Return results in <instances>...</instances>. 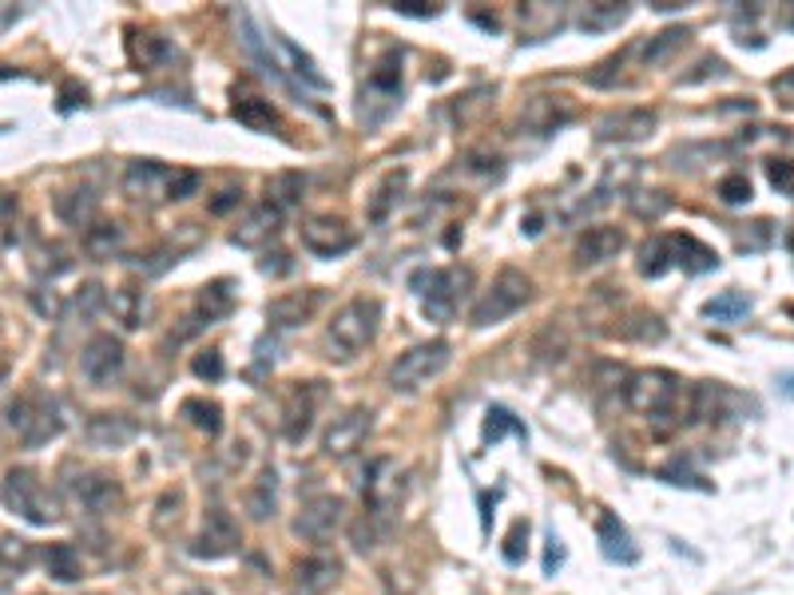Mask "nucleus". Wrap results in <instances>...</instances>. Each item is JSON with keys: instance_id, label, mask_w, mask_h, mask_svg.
Segmentation results:
<instances>
[{"instance_id": "1", "label": "nucleus", "mask_w": 794, "mask_h": 595, "mask_svg": "<svg viewBox=\"0 0 794 595\" xmlns=\"http://www.w3.org/2000/svg\"><path fill=\"white\" fill-rule=\"evenodd\" d=\"M381 330V302L378 298H350L326 326V350L338 362H350L366 350Z\"/></svg>"}, {"instance_id": "2", "label": "nucleus", "mask_w": 794, "mask_h": 595, "mask_svg": "<svg viewBox=\"0 0 794 595\" xmlns=\"http://www.w3.org/2000/svg\"><path fill=\"white\" fill-rule=\"evenodd\" d=\"M680 393H683V381L676 378L671 369H635L632 378H628V385H623V401H628V409L644 413L647 421L671 417Z\"/></svg>"}, {"instance_id": "3", "label": "nucleus", "mask_w": 794, "mask_h": 595, "mask_svg": "<svg viewBox=\"0 0 794 595\" xmlns=\"http://www.w3.org/2000/svg\"><path fill=\"white\" fill-rule=\"evenodd\" d=\"M450 342L445 338H433V342H421V345H409L390 369V390L393 393H417L426 390L429 381L441 378L445 366H450Z\"/></svg>"}, {"instance_id": "4", "label": "nucleus", "mask_w": 794, "mask_h": 595, "mask_svg": "<svg viewBox=\"0 0 794 595\" xmlns=\"http://www.w3.org/2000/svg\"><path fill=\"white\" fill-rule=\"evenodd\" d=\"M532 298V282L520 270H501V275L493 278V287L484 290L481 298H477V306H472L469 321L477 326V330H489V326H501L505 318H513L525 302Z\"/></svg>"}, {"instance_id": "5", "label": "nucleus", "mask_w": 794, "mask_h": 595, "mask_svg": "<svg viewBox=\"0 0 794 595\" xmlns=\"http://www.w3.org/2000/svg\"><path fill=\"white\" fill-rule=\"evenodd\" d=\"M4 508L36 528H48L60 520L56 501H52V493L40 484V477L33 469H9V477H4Z\"/></svg>"}, {"instance_id": "6", "label": "nucleus", "mask_w": 794, "mask_h": 595, "mask_svg": "<svg viewBox=\"0 0 794 595\" xmlns=\"http://www.w3.org/2000/svg\"><path fill=\"white\" fill-rule=\"evenodd\" d=\"M9 429L21 436L28 448H40V445H48L52 436H60L64 421H60V413L52 401L16 397V401H9Z\"/></svg>"}, {"instance_id": "7", "label": "nucleus", "mask_w": 794, "mask_h": 595, "mask_svg": "<svg viewBox=\"0 0 794 595\" xmlns=\"http://www.w3.org/2000/svg\"><path fill=\"white\" fill-rule=\"evenodd\" d=\"M461 282H469L465 270H417V275L409 278V287H414V294L421 298V309H426L429 321H453Z\"/></svg>"}, {"instance_id": "8", "label": "nucleus", "mask_w": 794, "mask_h": 595, "mask_svg": "<svg viewBox=\"0 0 794 595\" xmlns=\"http://www.w3.org/2000/svg\"><path fill=\"white\" fill-rule=\"evenodd\" d=\"M124 362H127L124 342L112 338V333H96V338H88V345L80 350V374L88 385H96V390H108L112 381H119Z\"/></svg>"}, {"instance_id": "9", "label": "nucleus", "mask_w": 794, "mask_h": 595, "mask_svg": "<svg viewBox=\"0 0 794 595\" xmlns=\"http://www.w3.org/2000/svg\"><path fill=\"white\" fill-rule=\"evenodd\" d=\"M369 429H374V409H366V405H350V409H345L342 417H335L330 429H326L323 453L335 460L354 457L357 448L366 445Z\"/></svg>"}, {"instance_id": "10", "label": "nucleus", "mask_w": 794, "mask_h": 595, "mask_svg": "<svg viewBox=\"0 0 794 595\" xmlns=\"http://www.w3.org/2000/svg\"><path fill=\"white\" fill-rule=\"evenodd\" d=\"M68 496H72V504L88 516H112V512H119V504H124V489H119L115 477H108V472H80V477H72Z\"/></svg>"}, {"instance_id": "11", "label": "nucleus", "mask_w": 794, "mask_h": 595, "mask_svg": "<svg viewBox=\"0 0 794 595\" xmlns=\"http://www.w3.org/2000/svg\"><path fill=\"white\" fill-rule=\"evenodd\" d=\"M175 172L160 160H131L124 172V195L136 203H172Z\"/></svg>"}, {"instance_id": "12", "label": "nucleus", "mask_w": 794, "mask_h": 595, "mask_svg": "<svg viewBox=\"0 0 794 595\" xmlns=\"http://www.w3.org/2000/svg\"><path fill=\"white\" fill-rule=\"evenodd\" d=\"M239 544H242V532H239V524L230 520V512L211 508V512L203 516L199 536L191 540V556H196V560H223L230 552H239Z\"/></svg>"}, {"instance_id": "13", "label": "nucleus", "mask_w": 794, "mask_h": 595, "mask_svg": "<svg viewBox=\"0 0 794 595\" xmlns=\"http://www.w3.org/2000/svg\"><path fill=\"white\" fill-rule=\"evenodd\" d=\"M345 520L342 496H314L302 504V512L294 516V536L311 540V544H326Z\"/></svg>"}, {"instance_id": "14", "label": "nucleus", "mask_w": 794, "mask_h": 595, "mask_svg": "<svg viewBox=\"0 0 794 595\" xmlns=\"http://www.w3.org/2000/svg\"><path fill=\"white\" fill-rule=\"evenodd\" d=\"M299 235H302V246H306L311 254H318V258H338V254H345L357 242L354 230L345 227L342 218H335V215L306 218V223L299 227Z\"/></svg>"}, {"instance_id": "15", "label": "nucleus", "mask_w": 794, "mask_h": 595, "mask_svg": "<svg viewBox=\"0 0 794 595\" xmlns=\"http://www.w3.org/2000/svg\"><path fill=\"white\" fill-rule=\"evenodd\" d=\"M659 115L652 107H623V112L604 115L596 124V139L600 143H640L656 131Z\"/></svg>"}, {"instance_id": "16", "label": "nucleus", "mask_w": 794, "mask_h": 595, "mask_svg": "<svg viewBox=\"0 0 794 595\" xmlns=\"http://www.w3.org/2000/svg\"><path fill=\"white\" fill-rule=\"evenodd\" d=\"M323 381H294V390L287 393V409H282V433L290 445H299L302 436L311 433L314 409L323 401Z\"/></svg>"}, {"instance_id": "17", "label": "nucleus", "mask_w": 794, "mask_h": 595, "mask_svg": "<svg viewBox=\"0 0 794 595\" xmlns=\"http://www.w3.org/2000/svg\"><path fill=\"white\" fill-rule=\"evenodd\" d=\"M576 103L568 96H532L520 112V127L532 131V136H553L565 124H572Z\"/></svg>"}, {"instance_id": "18", "label": "nucleus", "mask_w": 794, "mask_h": 595, "mask_svg": "<svg viewBox=\"0 0 794 595\" xmlns=\"http://www.w3.org/2000/svg\"><path fill=\"white\" fill-rule=\"evenodd\" d=\"M623 246H628V235H623L620 227H588L572 246V263H576V270L604 266V263H612Z\"/></svg>"}, {"instance_id": "19", "label": "nucleus", "mask_w": 794, "mask_h": 595, "mask_svg": "<svg viewBox=\"0 0 794 595\" xmlns=\"http://www.w3.org/2000/svg\"><path fill=\"white\" fill-rule=\"evenodd\" d=\"M84 436L92 448H104V453H115V448H127L139 436V425L127 417V413H96L84 425Z\"/></svg>"}, {"instance_id": "20", "label": "nucleus", "mask_w": 794, "mask_h": 595, "mask_svg": "<svg viewBox=\"0 0 794 595\" xmlns=\"http://www.w3.org/2000/svg\"><path fill=\"white\" fill-rule=\"evenodd\" d=\"M323 302V290H290L266 302V321L270 330H294L302 321H311V314Z\"/></svg>"}, {"instance_id": "21", "label": "nucleus", "mask_w": 794, "mask_h": 595, "mask_svg": "<svg viewBox=\"0 0 794 595\" xmlns=\"http://www.w3.org/2000/svg\"><path fill=\"white\" fill-rule=\"evenodd\" d=\"M596 540H600V552H604V560L612 564H635L640 560V548L632 544V532L620 524V516L612 512H600L596 520Z\"/></svg>"}, {"instance_id": "22", "label": "nucleus", "mask_w": 794, "mask_h": 595, "mask_svg": "<svg viewBox=\"0 0 794 595\" xmlns=\"http://www.w3.org/2000/svg\"><path fill=\"white\" fill-rule=\"evenodd\" d=\"M731 405H739V397L723 381H700L691 393V421H723L731 417Z\"/></svg>"}, {"instance_id": "23", "label": "nucleus", "mask_w": 794, "mask_h": 595, "mask_svg": "<svg viewBox=\"0 0 794 595\" xmlns=\"http://www.w3.org/2000/svg\"><path fill=\"white\" fill-rule=\"evenodd\" d=\"M278 227H282V211L266 199L263 206H254L251 215L242 218L239 230L230 235V242H235V246H263L266 239H275Z\"/></svg>"}, {"instance_id": "24", "label": "nucleus", "mask_w": 794, "mask_h": 595, "mask_svg": "<svg viewBox=\"0 0 794 595\" xmlns=\"http://www.w3.org/2000/svg\"><path fill=\"white\" fill-rule=\"evenodd\" d=\"M235 309V282L230 278H215L199 290L196 298V326H215Z\"/></svg>"}, {"instance_id": "25", "label": "nucleus", "mask_w": 794, "mask_h": 595, "mask_svg": "<svg viewBox=\"0 0 794 595\" xmlns=\"http://www.w3.org/2000/svg\"><path fill=\"white\" fill-rule=\"evenodd\" d=\"M338 575H342V564L338 560H330V556H306L299 564V572H294V587H299V595H326L338 584Z\"/></svg>"}, {"instance_id": "26", "label": "nucleus", "mask_w": 794, "mask_h": 595, "mask_svg": "<svg viewBox=\"0 0 794 595\" xmlns=\"http://www.w3.org/2000/svg\"><path fill=\"white\" fill-rule=\"evenodd\" d=\"M565 28V9L560 4H525L520 9V40H544Z\"/></svg>"}, {"instance_id": "27", "label": "nucleus", "mask_w": 794, "mask_h": 595, "mask_svg": "<svg viewBox=\"0 0 794 595\" xmlns=\"http://www.w3.org/2000/svg\"><path fill=\"white\" fill-rule=\"evenodd\" d=\"M52 206H56V215L68 223V227H88L96 215V206H100V195H96L92 187H68V191H60L56 199H52Z\"/></svg>"}, {"instance_id": "28", "label": "nucleus", "mask_w": 794, "mask_h": 595, "mask_svg": "<svg viewBox=\"0 0 794 595\" xmlns=\"http://www.w3.org/2000/svg\"><path fill=\"white\" fill-rule=\"evenodd\" d=\"M691 40V28L688 24H671L664 33H656L640 48V56H644V68H664L668 60H676V52H683V45Z\"/></svg>"}, {"instance_id": "29", "label": "nucleus", "mask_w": 794, "mask_h": 595, "mask_svg": "<svg viewBox=\"0 0 794 595\" xmlns=\"http://www.w3.org/2000/svg\"><path fill=\"white\" fill-rule=\"evenodd\" d=\"M671 251H676V266L688 270V275H707V270L719 266V254L695 235H671Z\"/></svg>"}, {"instance_id": "30", "label": "nucleus", "mask_w": 794, "mask_h": 595, "mask_svg": "<svg viewBox=\"0 0 794 595\" xmlns=\"http://www.w3.org/2000/svg\"><path fill=\"white\" fill-rule=\"evenodd\" d=\"M108 306H112V314L119 321H124L127 330H139L143 321H148V314H151V298L143 294L139 287H119V290H112V298H108Z\"/></svg>"}, {"instance_id": "31", "label": "nucleus", "mask_w": 794, "mask_h": 595, "mask_svg": "<svg viewBox=\"0 0 794 595\" xmlns=\"http://www.w3.org/2000/svg\"><path fill=\"white\" fill-rule=\"evenodd\" d=\"M247 512L251 520H270L278 512V472L266 465L259 472V481L251 484V493H247Z\"/></svg>"}, {"instance_id": "32", "label": "nucleus", "mask_w": 794, "mask_h": 595, "mask_svg": "<svg viewBox=\"0 0 794 595\" xmlns=\"http://www.w3.org/2000/svg\"><path fill=\"white\" fill-rule=\"evenodd\" d=\"M751 314V298L743 290H723L711 302H703V318L719 321V326H739Z\"/></svg>"}, {"instance_id": "33", "label": "nucleus", "mask_w": 794, "mask_h": 595, "mask_svg": "<svg viewBox=\"0 0 794 595\" xmlns=\"http://www.w3.org/2000/svg\"><path fill=\"white\" fill-rule=\"evenodd\" d=\"M628 16H632V9H628V4L600 0V4H588V9L580 12V16H576V24H580L584 33H612V28H620Z\"/></svg>"}, {"instance_id": "34", "label": "nucleus", "mask_w": 794, "mask_h": 595, "mask_svg": "<svg viewBox=\"0 0 794 595\" xmlns=\"http://www.w3.org/2000/svg\"><path fill=\"white\" fill-rule=\"evenodd\" d=\"M45 568L52 580H60V584H76L84 575V560L80 552L72 548V544H48L45 548Z\"/></svg>"}, {"instance_id": "35", "label": "nucleus", "mask_w": 794, "mask_h": 595, "mask_svg": "<svg viewBox=\"0 0 794 595\" xmlns=\"http://www.w3.org/2000/svg\"><path fill=\"white\" fill-rule=\"evenodd\" d=\"M640 275L644 278H664L676 266V251H671V235H656L640 246Z\"/></svg>"}, {"instance_id": "36", "label": "nucleus", "mask_w": 794, "mask_h": 595, "mask_svg": "<svg viewBox=\"0 0 794 595\" xmlns=\"http://www.w3.org/2000/svg\"><path fill=\"white\" fill-rule=\"evenodd\" d=\"M127 52H131V64L136 68H155L160 60L172 56V48L163 36H151V33H127Z\"/></svg>"}, {"instance_id": "37", "label": "nucleus", "mask_w": 794, "mask_h": 595, "mask_svg": "<svg viewBox=\"0 0 794 595\" xmlns=\"http://www.w3.org/2000/svg\"><path fill=\"white\" fill-rule=\"evenodd\" d=\"M119 246H124V227L119 223H92L84 230V251L92 258H112Z\"/></svg>"}, {"instance_id": "38", "label": "nucleus", "mask_w": 794, "mask_h": 595, "mask_svg": "<svg viewBox=\"0 0 794 595\" xmlns=\"http://www.w3.org/2000/svg\"><path fill=\"white\" fill-rule=\"evenodd\" d=\"M230 115H235L239 124L251 127V131H270V127H278L275 107H270V103H266V100H251V96H242V100H235Z\"/></svg>"}, {"instance_id": "39", "label": "nucleus", "mask_w": 794, "mask_h": 595, "mask_svg": "<svg viewBox=\"0 0 794 595\" xmlns=\"http://www.w3.org/2000/svg\"><path fill=\"white\" fill-rule=\"evenodd\" d=\"M184 417L196 425L199 433L207 436H219L223 433V409L215 401H203V397H187L184 401Z\"/></svg>"}, {"instance_id": "40", "label": "nucleus", "mask_w": 794, "mask_h": 595, "mask_svg": "<svg viewBox=\"0 0 794 595\" xmlns=\"http://www.w3.org/2000/svg\"><path fill=\"white\" fill-rule=\"evenodd\" d=\"M505 433H517L520 441H529V429L505 409V405H493V409L484 413V445H496Z\"/></svg>"}, {"instance_id": "41", "label": "nucleus", "mask_w": 794, "mask_h": 595, "mask_svg": "<svg viewBox=\"0 0 794 595\" xmlns=\"http://www.w3.org/2000/svg\"><path fill=\"white\" fill-rule=\"evenodd\" d=\"M616 333H620V338H632V342H664V338H668V326H664L656 314H632Z\"/></svg>"}, {"instance_id": "42", "label": "nucleus", "mask_w": 794, "mask_h": 595, "mask_svg": "<svg viewBox=\"0 0 794 595\" xmlns=\"http://www.w3.org/2000/svg\"><path fill=\"white\" fill-rule=\"evenodd\" d=\"M405 179H409L405 172H390L386 179H381L378 195H374V203H369V218H374V223H381V218L390 215V206L398 203V199H402Z\"/></svg>"}, {"instance_id": "43", "label": "nucleus", "mask_w": 794, "mask_h": 595, "mask_svg": "<svg viewBox=\"0 0 794 595\" xmlns=\"http://www.w3.org/2000/svg\"><path fill=\"white\" fill-rule=\"evenodd\" d=\"M275 40H278V48H282V56L294 64V76H299V80H306L311 88H330V80H326L323 72L314 68V60L306 56V52H299V45H290L287 36H275Z\"/></svg>"}, {"instance_id": "44", "label": "nucleus", "mask_w": 794, "mask_h": 595, "mask_svg": "<svg viewBox=\"0 0 794 595\" xmlns=\"http://www.w3.org/2000/svg\"><path fill=\"white\" fill-rule=\"evenodd\" d=\"M68 266H72L68 246H60V242H45V246L36 251V258H33V270L40 278H56V275H64Z\"/></svg>"}, {"instance_id": "45", "label": "nucleus", "mask_w": 794, "mask_h": 595, "mask_svg": "<svg viewBox=\"0 0 794 595\" xmlns=\"http://www.w3.org/2000/svg\"><path fill=\"white\" fill-rule=\"evenodd\" d=\"M302 175H278L275 183H270V191H275V195H270V203L278 206V211H287V206H294L302 199Z\"/></svg>"}, {"instance_id": "46", "label": "nucleus", "mask_w": 794, "mask_h": 595, "mask_svg": "<svg viewBox=\"0 0 794 595\" xmlns=\"http://www.w3.org/2000/svg\"><path fill=\"white\" fill-rule=\"evenodd\" d=\"M350 540H354L357 552H374V544H378V508H374V512H366L362 520H354V528H350Z\"/></svg>"}, {"instance_id": "47", "label": "nucleus", "mask_w": 794, "mask_h": 595, "mask_svg": "<svg viewBox=\"0 0 794 595\" xmlns=\"http://www.w3.org/2000/svg\"><path fill=\"white\" fill-rule=\"evenodd\" d=\"M191 374H196L199 381H219L223 374H227V366H223V354H219V350H203V354H196V362H191Z\"/></svg>"}, {"instance_id": "48", "label": "nucleus", "mask_w": 794, "mask_h": 595, "mask_svg": "<svg viewBox=\"0 0 794 595\" xmlns=\"http://www.w3.org/2000/svg\"><path fill=\"white\" fill-rule=\"evenodd\" d=\"M767 179H771V187L779 191V195L794 199V163L791 160H771V163H767Z\"/></svg>"}, {"instance_id": "49", "label": "nucleus", "mask_w": 794, "mask_h": 595, "mask_svg": "<svg viewBox=\"0 0 794 595\" xmlns=\"http://www.w3.org/2000/svg\"><path fill=\"white\" fill-rule=\"evenodd\" d=\"M719 199H723L727 206L747 203V199H751V179H747V175H743V172L727 175L723 183H719Z\"/></svg>"}, {"instance_id": "50", "label": "nucleus", "mask_w": 794, "mask_h": 595, "mask_svg": "<svg viewBox=\"0 0 794 595\" xmlns=\"http://www.w3.org/2000/svg\"><path fill=\"white\" fill-rule=\"evenodd\" d=\"M628 203H632V211L640 218H652V223H656V218H664V211H668L671 206V199L664 195V191H652V199H640V195H632L628 199Z\"/></svg>"}, {"instance_id": "51", "label": "nucleus", "mask_w": 794, "mask_h": 595, "mask_svg": "<svg viewBox=\"0 0 794 595\" xmlns=\"http://www.w3.org/2000/svg\"><path fill=\"white\" fill-rule=\"evenodd\" d=\"M711 76H731V72H727V64L719 56H703L695 64V72H688L680 84H700V80H711Z\"/></svg>"}, {"instance_id": "52", "label": "nucleus", "mask_w": 794, "mask_h": 595, "mask_svg": "<svg viewBox=\"0 0 794 595\" xmlns=\"http://www.w3.org/2000/svg\"><path fill=\"white\" fill-rule=\"evenodd\" d=\"M620 68H623V52H620V56L604 60V64H600V68L588 76V84H592V88H608V84H616V72H620Z\"/></svg>"}, {"instance_id": "53", "label": "nucleus", "mask_w": 794, "mask_h": 595, "mask_svg": "<svg viewBox=\"0 0 794 595\" xmlns=\"http://www.w3.org/2000/svg\"><path fill=\"white\" fill-rule=\"evenodd\" d=\"M549 548H544V575H556V568L565 564V544H560V536L556 532H549V540H544Z\"/></svg>"}, {"instance_id": "54", "label": "nucleus", "mask_w": 794, "mask_h": 595, "mask_svg": "<svg viewBox=\"0 0 794 595\" xmlns=\"http://www.w3.org/2000/svg\"><path fill=\"white\" fill-rule=\"evenodd\" d=\"M520 540H529V520H517L513 532H508V540H505V560L508 564H520Z\"/></svg>"}, {"instance_id": "55", "label": "nucleus", "mask_w": 794, "mask_h": 595, "mask_svg": "<svg viewBox=\"0 0 794 595\" xmlns=\"http://www.w3.org/2000/svg\"><path fill=\"white\" fill-rule=\"evenodd\" d=\"M771 92H774V100L783 103V107H794V68L783 72V76H774Z\"/></svg>"}, {"instance_id": "56", "label": "nucleus", "mask_w": 794, "mask_h": 595, "mask_svg": "<svg viewBox=\"0 0 794 595\" xmlns=\"http://www.w3.org/2000/svg\"><path fill=\"white\" fill-rule=\"evenodd\" d=\"M76 306H80L84 314L100 309V306H104V287H100V282H88V287L80 290V298H76Z\"/></svg>"}, {"instance_id": "57", "label": "nucleus", "mask_w": 794, "mask_h": 595, "mask_svg": "<svg viewBox=\"0 0 794 595\" xmlns=\"http://www.w3.org/2000/svg\"><path fill=\"white\" fill-rule=\"evenodd\" d=\"M659 477H664V481H668V484H680V489H683V484H688V489H707V484H703L700 477H695V472L680 469V465H671V469H664V472H659Z\"/></svg>"}, {"instance_id": "58", "label": "nucleus", "mask_w": 794, "mask_h": 595, "mask_svg": "<svg viewBox=\"0 0 794 595\" xmlns=\"http://www.w3.org/2000/svg\"><path fill=\"white\" fill-rule=\"evenodd\" d=\"M242 203V191L239 187H227V191H219V199H211V215H227L230 206Z\"/></svg>"}, {"instance_id": "59", "label": "nucleus", "mask_w": 794, "mask_h": 595, "mask_svg": "<svg viewBox=\"0 0 794 595\" xmlns=\"http://www.w3.org/2000/svg\"><path fill=\"white\" fill-rule=\"evenodd\" d=\"M259 270H263V275H287V270H290V254H282V251L266 254L263 263H259Z\"/></svg>"}, {"instance_id": "60", "label": "nucleus", "mask_w": 794, "mask_h": 595, "mask_svg": "<svg viewBox=\"0 0 794 595\" xmlns=\"http://www.w3.org/2000/svg\"><path fill=\"white\" fill-rule=\"evenodd\" d=\"M402 16H438V4H417V0H405V4H393Z\"/></svg>"}, {"instance_id": "61", "label": "nucleus", "mask_w": 794, "mask_h": 595, "mask_svg": "<svg viewBox=\"0 0 794 595\" xmlns=\"http://www.w3.org/2000/svg\"><path fill=\"white\" fill-rule=\"evenodd\" d=\"M779 385H783V393H786V397H794V374H786V378L779 381Z\"/></svg>"}, {"instance_id": "62", "label": "nucleus", "mask_w": 794, "mask_h": 595, "mask_svg": "<svg viewBox=\"0 0 794 595\" xmlns=\"http://www.w3.org/2000/svg\"><path fill=\"white\" fill-rule=\"evenodd\" d=\"M187 595H207V592H187Z\"/></svg>"}]
</instances>
